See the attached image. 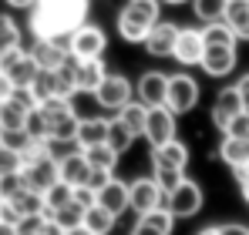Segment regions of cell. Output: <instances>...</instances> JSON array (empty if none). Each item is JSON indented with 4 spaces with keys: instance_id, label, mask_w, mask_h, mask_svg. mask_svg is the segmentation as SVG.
I'll return each instance as SVG.
<instances>
[{
    "instance_id": "obj_46",
    "label": "cell",
    "mask_w": 249,
    "mask_h": 235,
    "mask_svg": "<svg viewBox=\"0 0 249 235\" xmlns=\"http://www.w3.org/2000/svg\"><path fill=\"white\" fill-rule=\"evenodd\" d=\"M34 3L37 0H7V7H14V10H34Z\"/></svg>"
},
{
    "instance_id": "obj_7",
    "label": "cell",
    "mask_w": 249,
    "mask_h": 235,
    "mask_svg": "<svg viewBox=\"0 0 249 235\" xmlns=\"http://www.w3.org/2000/svg\"><path fill=\"white\" fill-rule=\"evenodd\" d=\"M165 205H168V212H172L175 218H192V215L202 212V205H206V192H202V185H199L196 178H185L175 192H168V195H165Z\"/></svg>"
},
{
    "instance_id": "obj_32",
    "label": "cell",
    "mask_w": 249,
    "mask_h": 235,
    "mask_svg": "<svg viewBox=\"0 0 249 235\" xmlns=\"http://www.w3.org/2000/svg\"><path fill=\"white\" fill-rule=\"evenodd\" d=\"M108 145H111V148H115L118 155H124V151H128V148L135 145V134H131V131L124 128L118 118H111V128H108Z\"/></svg>"
},
{
    "instance_id": "obj_40",
    "label": "cell",
    "mask_w": 249,
    "mask_h": 235,
    "mask_svg": "<svg viewBox=\"0 0 249 235\" xmlns=\"http://www.w3.org/2000/svg\"><path fill=\"white\" fill-rule=\"evenodd\" d=\"M0 222H7V225H20V222H24V215L17 212V205H14V201H7V198H3V205H0Z\"/></svg>"
},
{
    "instance_id": "obj_37",
    "label": "cell",
    "mask_w": 249,
    "mask_h": 235,
    "mask_svg": "<svg viewBox=\"0 0 249 235\" xmlns=\"http://www.w3.org/2000/svg\"><path fill=\"white\" fill-rule=\"evenodd\" d=\"M20 168H24V158L0 145V178H3V175H14V171H20Z\"/></svg>"
},
{
    "instance_id": "obj_48",
    "label": "cell",
    "mask_w": 249,
    "mask_h": 235,
    "mask_svg": "<svg viewBox=\"0 0 249 235\" xmlns=\"http://www.w3.org/2000/svg\"><path fill=\"white\" fill-rule=\"evenodd\" d=\"M196 235H219V225H206V229H199Z\"/></svg>"
},
{
    "instance_id": "obj_24",
    "label": "cell",
    "mask_w": 249,
    "mask_h": 235,
    "mask_svg": "<svg viewBox=\"0 0 249 235\" xmlns=\"http://www.w3.org/2000/svg\"><path fill=\"white\" fill-rule=\"evenodd\" d=\"M115 225H118V215L108 212V208H101V205H91V208L84 212V229H88V232L111 235V232H115Z\"/></svg>"
},
{
    "instance_id": "obj_35",
    "label": "cell",
    "mask_w": 249,
    "mask_h": 235,
    "mask_svg": "<svg viewBox=\"0 0 249 235\" xmlns=\"http://www.w3.org/2000/svg\"><path fill=\"white\" fill-rule=\"evenodd\" d=\"M14 47H20V27L7 14H0V54L14 50Z\"/></svg>"
},
{
    "instance_id": "obj_43",
    "label": "cell",
    "mask_w": 249,
    "mask_h": 235,
    "mask_svg": "<svg viewBox=\"0 0 249 235\" xmlns=\"http://www.w3.org/2000/svg\"><path fill=\"white\" fill-rule=\"evenodd\" d=\"M14 91H17V87H14V81L0 71V101H10V94H14Z\"/></svg>"
},
{
    "instance_id": "obj_31",
    "label": "cell",
    "mask_w": 249,
    "mask_h": 235,
    "mask_svg": "<svg viewBox=\"0 0 249 235\" xmlns=\"http://www.w3.org/2000/svg\"><path fill=\"white\" fill-rule=\"evenodd\" d=\"M229 0H192V14L202 20V24H212V20H222Z\"/></svg>"
},
{
    "instance_id": "obj_8",
    "label": "cell",
    "mask_w": 249,
    "mask_h": 235,
    "mask_svg": "<svg viewBox=\"0 0 249 235\" xmlns=\"http://www.w3.org/2000/svg\"><path fill=\"white\" fill-rule=\"evenodd\" d=\"M20 178H24V185L31 192H41L44 195L54 182H61V175H57V155L47 151V155H37V158H31V161H24Z\"/></svg>"
},
{
    "instance_id": "obj_39",
    "label": "cell",
    "mask_w": 249,
    "mask_h": 235,
    "mask_svg": "<svg viewBox=\"0 0 249 235\" xmlns=\"http://www.w3.org/2000/svg\"><path fill=\"white\" fill-rule=\"evenodd\" d=\"M222 134H232V138H249V111H243V115L232 118V121H229V128H226Z\"/></svg>"
},
{
    "instance_id": "obj_6",
    "label": "cell",
    "mask_w": 249,
    "mask_h": 235,
    "mask_svg": "<svg viewBox=\"0 0 249 235\" xmlns=\"http://www.w3.org/2000/svg\"><path fill=\"white\" fill-rule=\"evenodd\" d=\"M199 81L192 74H168V94H165V108L175 115H189L199 104Z\"/></svg>"
},
{
    "instance_id": "obj_41",
    "label": "cell",
    "mask_w": 249,
    "mask_h": 235,
    "mask_svg": "<svg viewBox=\"0 0 249 235\" xmlns=\"http://www.w3.org/2000/svg\"><path fill=\"white\" fill-rule=\"evenodd\" d=\"M219 235H249V225H243V222H226V225H219Z\"/></svg>"
},
{
    "instance_id": "obj_13",
    "label": "cell",
    "mask_w": 249,
    "mask_h": 235,
    "mask_svg": "<svg viewBox=\"0 0 249 235\" xmlns=\"http://www.w3.org/2000/svg\"><path fill=\"white\" fill-rule=\"evenodd\" d=\"M243 111H246V108H243V98H239L236 84H232V87H222V91L215 94V101H212V124H215L219 131H226L229 121L236 115H243Z\"/></svg>"
},
{
    "instance_id": "obj_12",
    "label": "cell",
    "mask_w": 249,
    "mask_h": 235,
    "mask_svg": "<svg viewBox=\"0 0 249 235\" xmlns=\"http://www.w3.org/2000/svg\"><path fill=\"white\" fill-rule=\"evenodd\" d=\"M178 24H172V20H159L152 31H148V37H145V50L152 54V57H172L175 54V40H178Z\"/></svg>"
},
{
    "instance_id": "obj_47",
    "label": "cell",
    "mask_w": 249,
    "mask_h": 235,
    "mask_svg": "<svg viewBox=\"0 0 249 235\" xmlns=\"http://www.w3.org/2000/svg\"><path fill=\"white\" fill-rule=\"evenodd\" d=\"M0 235H20V232H17V225H7V222H0Z\"/></svg>"
},
{
    "instance_id": "obj_11",
    "label": "cell",
    "mask_w": 249,
    "mask_h": 235,
    "mask_svg": "<svg viewBox=\"0 0 249 235\" xmlns=\"http://www.w3.org/2000/svg\"><path fill=\"white\" fill-rule=\"evenodd\" d=\"M128 195H131V212L142 218L145 212H152V208H159V205H165V192L159 188V182L148 175V178H135V182H128Z\"/></svg>"
},
{
    "instance_id": "obj_3",
    "label": "cell",
    "mask_w": 249,
    "mask_h": 235,
    "mask_svg": "<svg viewBox=\"0 0 249 235\" xmlns=\"http://www.w3.org/2000/svg\"><path fill=\"white\" fill-rule=\"evenodd\" d=\"M91 98H94V104H98V108H105V111L118 115L124 104H131V101H135V84L124 78V74H111V71H108V78L101 81V87H98Z\"/></svg>"
},
{
    "instance_id": "obj_30",
    "label": "cell",
    "mask_w": 249,
    "mask_h": 235,
    "mask_svg": "<svg viewBox=\"0 0 249 235\" xmlns=\"http://www.w3.org/2000/svg\"><path fill=\"white\" fill-rule=\"evenodd\" d=\"M7 201H14V205H17V212H20L24 218H34V215H44V195H41V192H31V188H24L20 195L7 198Z\"/></svg>"
},
{
    "instance_id": "obj_42",
    "label": "cell",
    "mask_w": 249,
    "mask_h": 235,
    "mask_svg": "<svg viewBox=\"0 0 249 235\" xmlns=\"http://www.w3.org/2000/svg\"><path fill=\"white\" fill-rule=\"evenodd\" d=\"M232 175H236V182H239V192H243V198L249 201V168H236Z\"/></svg>"
},
{
    "instance_id": "obj_10",
    "label": "cell",
    "mask_w": 249,
    "mask_h": 235,
    "mask_svg": "<svg viewBox=\"0 0 249 235\" xmlns=\"http://www.w3.org/2000/svg\"><path fill=\"white\" fill-rule=\"evenodd\" d=\"M182 67H199L202 57H206V37H202V27H182L178 40H175V54H172Z\"/></svg>"
},
{
    "instance_id": "obj_2",
    "label": "cell",
    "mask_w": 249,
    "mask_h": 235,
    "mask_svg": "<svg viewBox=\"0 0 249 235\" xmlns=\"http://www.w3.org/2000/svg\"><path fill=\"white\" fill-rule=\"evenodd\" d=\"M162 20V0H128L118 10V37L124 44H145L148 31Z\"/></svg>"
},
{
    "instance_id": "obj_50",
    "label": "cell",
    "mask_w": 249,
    "mask_h": 235,
    "mask_svg": "<svg viewBox=\"0 0 249 235\" xmlns=\"http://www.w3.org/2000/svg\"><path fill=\"white\" fill-rule=\"evenodd\" d=\"M162 3H172V7H182V3H189V0H162Z\"/></svg>"
},
{
    "instance_id": "obj_49",
    "label": "cell",
    "mask_w": 249,
    "mask_h": 235,
    "mask_svg": "<svg viewBox=\"0 0 249 235\" xmlns=\"http://www.w3.org/2000/svg\"><path fill=\"white\" fill-rule=\"evenodd\" d=\"M64 235H94V232H88L84 225H78V229H68V232H64Z\"/></svg>"
},
{
    "instance_id": "obj_16",
    "label": "cell",
    "mask_w": 249,
    "mask_h": 235,
    "mask_svg": "<svg viewBox=\"0 0 249 235\" xmlns=\"http://www.w3.org/2000/svg\"><path fill=\"white\" fill-rule=\"evenodd\" d=\"M236 64H239L236 47H206V57H202L199 67L206 71L209 78H229L236 71Z\"/></svg>"
},
{
    "instance_id": "obj_18",
    "label": "cell",
    "mask_w": 249,
    "mask_h": 235,
    "mask_svg": "<svg viewBox=\"0 0 249 235\" xmlns=\"http://www.w3.org/2000/svg\"><path fill=\"white\" fill-rule=\"evenodd\" d=\"M105 78H108V67H105L101 57H94V61H74V81H78L81 94H94Z\"/></svg>"
},
{
    "instance_id": "obj_22",
    "label": "cell",
    "mask_w": 249,
    "mask_h": 235,
    "mask_svg": "<svg viewBox=\"0 0 249 235\" xmlns=\"http://www.w3.org/2000/svg\"><path fill=\"white\" fill-rule=\"evenodd\" d=\"M219 158H222L232 171H236V168H249V138H232V134H222Z\"/></svg>"
},
{
    "instance_id": "obj_21",
    "label": "cell",
    "mask_w": 249,
    "mask_h": 235,
    "mask_svg": "<svg viewBox=\"0 0 249 235\" xmlns=\"http://www.w3.org/2000/svg\"><path fill=\"white\" fill-rule=\"evenodd\" d=\"M152 165H159V168H178V171H185V165H189V148H185L178 138H172L168 145H159V148H152Z\"/></svg>"
},
{
    "instance_id": "obj_44",
    "label": "cell",
    "mask_w": 249,
    "mask_h": 235,
    "mask_svg": "<svg viewBox=\"0 0 249 235\" xmlns=\"http://www.w3.org/2000/svg\"><path fill=\"white\" fill-rule=\"evenodd\" d=\"M236 91H239V98H243V108L249 111V74H243V78L236 81Z\"/></svg>"
},
{
    "instance_id": "obj_45",
    "label": "cell",
    "mask_w": 249,
    "mask_h": 235,
    "mask_svg": "<svg viewBox=\"0 0 249 235\" xmlns=\"http://www.w3.org/2000/svg\"><path fill=\"white\" fill-rule=\"evenodd\" d=\"M131 235H165V232H159V229H152L148 222H142V218H138V222H135V229H131Z\"/></svg>"
},
{
    "instance_id": "obj_28",
    "label": "cell",
    "mask_w": 249,
    "mask_h": 235,
    "mask_svg": "<svg viewBox=\"0 0 249 235\" xmlns=\"http://www.w3.org/2000/svg\"><path fill=\"white\" fill-rule=\"evenodd\" d=\"M68 201H74V185H68V182H54V185L44 192V215H54V212L64 208Z\"/></svg>"
},
{
    "instance_id": "obj_9",
    "label": "cell",
    "mask_w": 249,
    "mask_h": 235,
    "mask_svg": "<svg viewBox=\"0 0 249 235\" xmlns=\"http://www.w3.org/2000/svg\"><path fill=\"white\" fill-rule=\"evenodd\" d=\"M175 128H178V115H175V111H168L165 104L148 108V121H145V141H148L152 148L168 145V141L175 138Z\"/></svg>"
},
{
    "instance_id": "obj_15",
    "label": "cell",
    "mask_w": 249,
    "mask_h": 235,
    "mask_svg": "<svg viewBox=\"0 0 249 235\" xmlns=\"http://www.w3.org/2000/svg\"><path fill=\"white\" fill-rule=\"evenodd\" d=\"M34 61L41 64V71H57L71 61V50H68V40H34L31 47Z\"/></svg>"
},
{
    "instance_id": "obj_1",
    "label": "cell",
    "mask_w": 249,
    "mask_h": 235,
    "mask_svg": "<svg viewBox=\"0 0 249 235\" xmlns=\"http://www.w3.org/2000/svg\"><path fill=\"white\" fill-rule=\"evenodd\" d=\"M88 0H37L31 10L34 40H68L81 24H88Z\"/></svg>"
},
{
    "instance_id": "obj_51",
    "label": "cell",
    "mask_w": 249,
    "mask_h": 235,
    "mask_svg": "<svg viewBox=\"0 0 249 235\" xmlns=\"http://www.w3.org/2000/svg\"><path fill=\"white\" fill-rule=\"evenodd\" d=\"M3 104H7V101H0V121H3Z\"/></svg>"
},
{
    "instance_id": "obj_36",
    "label": "cell",
    "mask_w": 249,
    "mask_h": 235,
    "mask_svg": "<svg viewBox=\"0 0 249 235\" xmlns=\"http://www.w3.org/2000/svg\"><path fill=\"white\" fill-rule=\"evenodd\" d=\"M27 115H31V111H24V108L14 104V101H7V104H3V121H0V128H3V131L27 128Z\"/></svg>"
},
{
    "instance_id": "obj_19",
    "label": "cell",
    "mask_w": 249,
    "mask_h": 235,
    "mask_svg": "<svg viewBox=\"0 0 249 235\" xmlns=\"http://www.w3.org/2000/svg\"><path fill=\"white\" fill-rule=\"evenodd\" d=\"M108 128H111V118L84 115V118H81V124H78V138H74V145H78V148L105 145V141H108Z\"/></svg>"
},
{
    "instance_id": "obj_25",
    "label": "cell",
    "mask_w": 249,
    "mask_h": 235,
    "mask_svg": "<svg viewBox=\"0 0 249 235\" xmlns=\"http://www.w3.org/2000/svg\"><path fill=\"white\" fill-rule=\"evenodd\" d=\"M118 121H122L124 128H128V131H131V134H135V138H138V134H145V121H148V108H145V104H142V101H138V98H135V101H131V104H124L122 111H118Z\"/></svg>"
},
{
    "instance_id": "obj_38",
    "label": "cell",
    "mask_w": 249,
    "mask_h": 235,
    "mask_svg": "<svg viewBox=\"0 0 249 235\" xmlns=\"http://www.w3.org/2000/svg\"><path fill=\"white\" fill-rule=\"evenodd\" d=\"M27 185H24V178H20V171H14V175H3L0 178V195L3 198H14V195H20Z\"/></svg>"
},
{
    "instance_id": "obj_17",
    "label": "cell",
    "mask_w": 249,
    "mask_h": 235,
    "mask_svg": "<svg viewBox=\"0 0 249 235\" xmlns=\"http://www.w3.org/2000/svg\"><path fill=\"white\" fill-rule=\"evenodd\" d=\"M57 175H61V182H68V185H88V178H91V165H88V158L84 151H68V155L57 158Z\"/></svg>"
},
{
    "instance_id": "obj_52",
    "label": "cell",
    "mask_w": 249,
    "mask_h": 235,
    "mask_svg": "<svg viewBox=\"0 0 249 235\" xmlns=\"http://www.w3.org/2000/svg\"><path fill=\"white\" fill-rule=\"evenodd\" d=\"M0 205H3V195H0Z\"/></svg>"
},
{
    "instance_id": "obj_14",
    "label": "cell",
    "mask_w": 249,
    "mask_h": 235,
    "mask_svg": "<svg viewBox=\"0 0 249 235\" xmlns=\"http://www.w3.org/2000/svg\"><path fill=\"white\" fill-rule=\"evenodd\" d=\"M135 94H138V101H142L145 108H159V104H165L168 74H165V71H145V74L138 78Z\"/></svg>"
},
{
    "instance_id": "obj_34",
    "label": "cell",
    "mask_w": 249,
    "mask_h": 235,
    "mask_svg": "<svg viewBox=\"0 0 249 235\" xmlns=\"http://www.w3.org/2000/svg\"><path fill=\"white\" fill-rule=\"evenodd\" d=\"M152 178L159 182V188L162 192H175L182 182H185V171H178V168H159V165H152Z\"/></svg>"
},
{
    "instance_id": "obj_5",
    "label": "cell",
    "mask_w": 249,
    "mask_h": 235,
    "mask_svg": "<svg viewBox=\"0 0 249 235\" xmlns=\"http://www.w3.org/2000/svg\"><path fill=\"white\" fill-rule=\"evenodd\" d=\"M105 47H108V34H105V27H98V24H81V27L68 37V50H71L74 61H94V57L105 54Z\"/></svg>"
},
{
    "instance_id": "obj_4",
    "label": "cell",
    "mask_w": 249,
    "mask_h": 235,
    "mask_svg": "<svg viewBox=\"0 0 249 235\" xmlns=\"http://www.w3.org/2000/svg\"><path fill=\"white\" fill-rule=\"evenodd\" d=\"M0 71L14 81V87H31V84H34V78L41 74V64L34 61V54H31V50L14 47V50L0 54Z\"/></svg>"
},
{
    "instance_id": "obj_23",
    "label": "cell",
    "mask_w": 249,
    "mask_h": 235,
    "mask_svg": "<svg viewBox=\"0 0 249 235\" xmlns=\"http://www.w3.org/2000/svg\"><path fill=\"white\" fill-rule=\"evenodd\" d=\"M222 20L232 27V34L239 40H249V0H229Z\"/></svg>"
},
{
    "instance_id": "obj_20",
    "label": "cell",
    "mask_w": 249,
    "mask_h": 235,
    "mask_svg": "<svg viewBox=\"0 0 249 235\" xmlns=\"http://www.w3.org/2000/svg\"><path fill=\"white\" fill-rule=\"evenodd\" d=\"M98 205L101 208H108V212H115V215H122L131 208V195H128V182H118V178H111V182H105L101 188H98Z\"/></svg>"
},
{
    "instance_id": "obj_33",
    "label": "cell",
    "mask_w": 249,
    "mask_h": 235,
    "mask_svg": "<svg viewBox=\"0 0 249 235\" xmlns=\"http://www.w3.org/2000/svg\"><path fill=\"white\" fill-rule=\"evenodd\" d=\"M142 222H148L152 229H159V232H165V235H172V229H175V215L168 212V205H159V208H152V212H145L142 215Z\"/></svg>"
},
{
    "instance_id": "obj_26",
    "label": "cell",
    "mask_w": 249,
    "mask_h": 235,
    "mask_svg": "<svg viewBox=\"0 0 249 235\" xmlns=\"http://www.w3.org/2000/svg\"><path fill=\"white\" fill-rule=\"evenodd\" d=\"M202 37H206V47H236L239 37L232 34V27L226 20H212V24H202Z\"/></svg>"
},
{
    "instance_id": "obj_27",
    "label": "cell",
    "mask_w": 249,
    "mask_h": 235,
    "mask_svg": "<svg viewBox=\"0 0 249 235\" xmlns=\"http://www.w3.org/2000/svg\"><path fill=\"white\" fill-rule=\"evenodd\" d=\"M84 158H88V165L91 168H98V171H115V165H118V151L105 141V145H91V148H81Z\"/></svg>"
},
{
    "instance_id": "obj_29",
    "label": "cell",
    "mask_w": 249,
    "mask_h": 235,
    "mask_svg": "<svg viewBox=\"0 0 249 235\" xmlns=\"http://www.w3.org/2000/svg\"><path fill=\"white\" fill-rule=\"evenodd\" d=\"M84 212H88V208H84L81 201H68L64 208H57V212H54V215H47V218H54V222H57L64 232H68V229H78V225H84Z\"/></svg>"
}]
</instances>
